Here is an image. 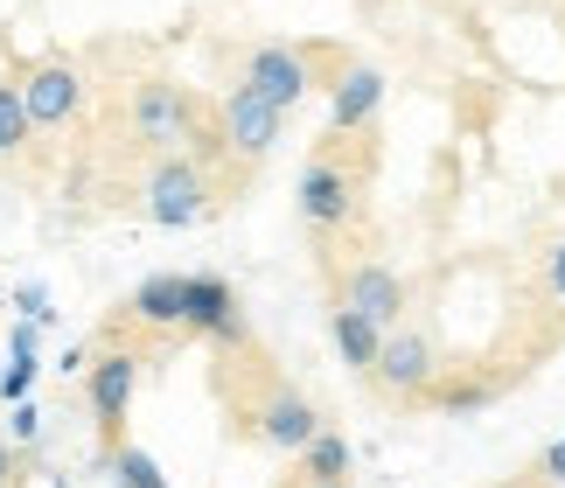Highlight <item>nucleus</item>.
I'll use <instances>...</instances> for the list:
<instances>
[{
    "label": "nucleus",
    "instance_id": "nucleus-1",
    "mask_svg": "<svg viewBox=\"0 0 565 488\" xmlns=\"http://www.w3.org/2000/svg\"><path fill=\"white\" fill-rule=\"evenodd\" d=\"M356 203H363V174L335 153V140L315 147V161L300 168V189H294L300 224H308L315 237H335V231L356 224Z\"/></svg>",
    "mask_w": 565,
    "mask_h": 488
},
{
    "label": "nucleus",
    "instance_id": "nucleus-2",
    "mask_svg": "<svg viewBox=\"0 0 565 488\" xmlns=\"http://www.w3.org/2000/svg\"><path fill=\"white\" fill-rule=\"evenodd\" d=\"M140 210H147V224H161V231H195V224H210V210H216L210 174L195 168L189 153H161L154 174H147V189H140Z\"/></svg>",
    "mask_w": 565,
    "mask_h": 488
},
{
    "label": "nucleus",
    "instance_id": "nucleus-3",
    "mask_svg": "<svg viewBox=\"0 0 565 488\" xmlns=\"http://www.w3.org/2000/svg\"><path fill=\"white\" fill-rule=\"evenodd\" d=\"M315 42H258V50H245V71H237V84H252L258 98H273L279 113H294L300 98L315 92Z\"/></svg>",
    "mask_w": 565,
    "mask_h": 488
},
{
    "label": "nucleus",
    "instance_id": "nucleus-4",
    "mask_svg": "<svg viewBox=\"0 0 565 488\" xmlns=\"http://www.w3.org/2000/svg\"><path fill=\"white\" fill-rule=\"evenodd\" d=\"M195 113H203V105H195V92H182L175 77H147L140 92H134V105H126V119H134V140L154 147V153H182Z\"/></svg>",
    "mask_w": 565,
    "mask_h": 488
},
{
    "label": "nucleus",
    "instance_id": "nucleus-5",
    "mask_svg": "<svg viewBox=\"0 0 565 488\" xmlns=\"http://www.w3.org/2000/svg\"><path fill=\"white\" fill-rule=\"evenodd\" d=\"M433 376H440V357H433V342L419 336V328H391L377 363H371V384L391 397V405H426Z\"/></svg>",
    "mask_w": 565,
    "mask_h": 488
},
{
    "label": "nucleus",
    "instance_id": "nucleus-6",
    "mask_svg": "<svg viewBox=\"0 0 565 488\" xmlns=\"http://www.w3.org/2000/svg\"><path fill=\"white\" fill-rule=\"evenodd\" d=\"M134 391H140V357L134 349H105V357H92V370H84V405H92V426H98L105 447L126 439Z\"/></svg>",
    "mask_w": 565,
    "mask_h": 488
},
{
    "label": "nucleus",
    "instance_id": "nucleus-7",
    "mask_svg": "<svg viewBox=\"0 0 565 488\" xmlns=\"http://www.w3.org/2000/svg\"><path fill=\"white\" fill-rule=\"evenodd\" d=\"M182 336L224 342V349H245V342H252V321H245V307H237V286H231L224 273H189Z\"/></svg>",
    "mask_w": 565,
    "mask_h": 488
},
{
    "label": "nucleus",
    "instance_id": "nucleus-8",
    "mask_svg": "<svg viewBox=\"0 0 565 488\" xmlns=\"http://www.w3.org/2000/svg\"><path fill=\"white\" fill-rule=\"evenodd\" d=\"M252 412V433L266 439L273 454H300L308 439L321 433V412L308 405V391H294L287 376H266V391H258V405H245Z\"/></svg>",
    "mask_w": 565,
    "mask_h": 488
},
{
    "label": "nucleus",
    "instance_id": "nucleus-9",
    "mask_svg": "<svg viewBox=\"0 0 565 488\" xmlns=\"http://www.w3.org/2000/svg\"><path fill=\"white\" fill-rule=\"evenodd\" d=\"M216 126H224L237 168H252V161H266V153L279 147V126H287V113H279L273 98H258L252 84H231L224 105H216Z\"/></svg>",
    "mask_w": 565,
    "mask_h": 488
},
{
    "label": "nucleus",
    "instance_id": "nucleus-10",
    "mask_svg": "<svg viewBox=\"0 0 565 488\" xmlns=\"http://www.w3.org/2000/svg\"><path fill=\"white\" fill-rule=\"evenodd\" d=\"M21 98H29L35 132L71 126L84 113V71H77V63H35V71L21 77Z\"/></svg>",
    "mask_w": 565,
    "mask_h": 488
},
{
    "label": "nucleus",
    "instance_id": "nucleus-11",
    "mask_svg": "<svg viewBox=\"0 0 565 488\" xmlns=\"http://www.w3.org/2000/svg\"><path fill=\"white\" fill-rule=\"evenodd\" d=\"M377 105H384V71L350 56L329 77V132H363V126L377 119Z\"/></svg>",
    "mask_w": 565,
    "mask_h": 488
},
{
    "label": "nucleus",
    "instance_id": "nucleus-12",
    "mask_svg": "<svg viewBox=\"0 0 565 488\" xmlns=\"http://www.w3.org/2000/svg\"><path fill=\"white\" fill-rule=\"evenodd\" d=\"M335 300L356 307V315H371L377 328H398V315H405V279L391 273L384 258H363V265H350V273H342Z\"/></svg>",
    "mask_w": 565,
    "mask_h": 488
},
{
    "label": "nucleus",
    "instance_id": "nucleus-13",
    "mask_svg": "<svg viewBox=\"0 0 565 488\" xmlns=\"http://www.w3.org/2000/svg\"><path fill=\"white\" fill-rule=\"evenodd\" d=\"M182 307H189V273H154V279H140L134 294H126L119 321L161 328V336H182Z\"/></svg>",
    "mask_w": 565,
    "mask_h": 488
},
{
    "label": "nucleus",
    "instance_id": "nucleus-14",
    "mask_svg": "<svg viewBox=\"0 0 565 488\" xmlns=\"http://www.w3.org/2000/svg\"><path fill=\"white\" fill-rule=\"evenodd\" d=\"M329 336H335V357H342V363L371 376V363H377V349H384V336H391V328H377L371 315H356V307H342V300H335V315H329Z\"/></svg>",
    "mask_w": 565,
    "mask_h": 488
},
{
    "label": "nucleus",
    "instance_id": "nucleus-15",
    "mask_svg": "<svg viewBox=\"0 0 565 488\" xmlns=\"http://www.w3.org/2000/svg\"><path fill=\"white\" fill-rule=\"evenodd\" d=\"M495 397H503V384H495V376H433L426 405L447 412V418H468V412H489Z\"/></svg>",
    "mask_w": 565,
    "mask_h": 488
},
{
    "label": "nucleus",
    "instance_id": "nucleus-16",
    "mask_svg": "<svg viewBox=\"0 0 565 488\" xmlns=\"http://www.w3.org/2000/svg\"><path fill=\"white\" fill-rule=\"evenodd\" d=\"M294 460H300V481H350V460L356 454H350V439H342L335 426H321Z\"/></svg>",
    "mask_w": 565,
    "mask_h": 488
},
{
    "label": "nucleus",
    "instance_id": "nucleus-17",
    "mask_svg": "<svg viewBox=\"0 0 565 488\" xmlns=\"http://www.w3.org/2000/svg\"><path fill=\"white\" fill-rule=\"evenodd\" d=\"M105 475H113V488H168L154 454L134 447V439H113V447H105Z\"/></svg>",
    "mask_w": 565,
    "mask_h": 488
},
{
    "label": "nucleus",
    "instance_id": "nucleus-18",
    "mask_svg": "<svg viewBox=\"0 0 565 488\" xmlns=\"http://www.w3.org/2000/svg\"><path fill=\"white\" fill-rule=\"evenodd\" d=\"M29 132H35L29 98H21L14 77H0V153H21V147H29Z\"/></svg>",
    "mask_w": 565,
    "mask_h": 488
},
{
    "label": "nucleus",
    "instance_id": "nucleus-19",
    "mask_svg": "<svg viewBox=\"0 0 565 488\" xmlns=\"http://www.w3.org/2000/svg\"><path fill=\"white\" fill-rule=\"evenodd\" d=\"M29 384H35V321H21V328H14V363L0 370V397H8V405H21V397H29Z\"/></svg>",
    "mask_w": 565,
    "mask_h": 488
},
{
    "label": "nucleus",
    "instance_id": "nucleus-20",
    "mask_svg": "<svg viewBox=\"0 0 565 488\" xmlns=\"http://www.w3.org/2000/svg\"><path fill=\"white\" fill-rule=\"evenodd\" d=\"M545 300H552L558 315H565V237H558L552 252H545Z\"/></svg>",
    "mask_w": 565,
    "mask_h": 488
},
{
    "label": "nucleus",
    "instance_id": "nucleus-21",
    "mask_svg": "<svg viewBox=\"0 0 565 488\" xmlns=\"http://www.w3.org/2000/svg\"><path fill=\"white\" fill-rule=\"evenodd\" d=\"M531 475L545 481V488H565V439H552V447L537 454V468H531Z\"/></svg>",
    "mask_w": 565,
    "mask_h": 488
},
{
    "label": "nucleus",
    "instance_id": "nucleus-22",
    "mask_svg": "<svg viewBox=\"0 0 565 488\" xmlns=\"http://www.w3.org/2000/svg\"><path fill=\"white\" fill-rule=\"evenodd\" d=\"M8 433H14V439H21V447H29V439H35V433H42V418H35V405H29V397H21V405H14V412H8Z\"/></svg>",
    "mask_w": 565,
    "mask_h": 488
},
{
    "label": "nucleus",
    "instance_id": "nucleus-23",
    "mask_svg": "<svg viewBox=\"0 0 565 488\" xmlns=\"http://www.w3.org/2000/svg\"><path fill=\"white\" fill-rule=\"evenodd\" d=\"M21 315H29V321H50V294H42V286H21Z\"/></svg>",
    "mask_w": 565,
    "mask_h": 488
},
{
    "label": "nucleus",
    "instance_id": "nucleus-24",
    "mask_svg": "<svg viewBox=\"0 0 565 488\" xmlns=\"http://www.w3.org/2000/svg\"><path fill=\"white\" fill-rule=\"evenodd\" d=\"M14 481H21V454L0 439V488H14Z\"/></svg>",
    "mask_w": 565,
    "mask_h": 488
},
{
    "label": "nucleus",
    "instance_id": "nucleus-25",
    "mask_svg": "<svg viewBox=\"0 0 565 488\" xmlns=\"http://www.w3.org/2000/svg\"><path fill=\"white\" fill-rule=\"evenodd\" d=\"M308 488H350V481H308Z\"/></svg>",
    "mask_w": 565,
    "mask_h": 488
}]
</instances>
